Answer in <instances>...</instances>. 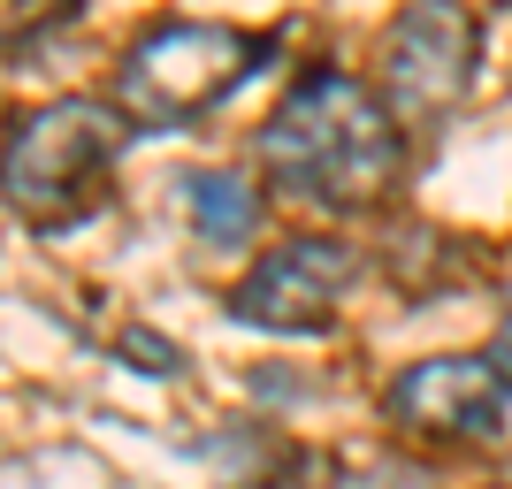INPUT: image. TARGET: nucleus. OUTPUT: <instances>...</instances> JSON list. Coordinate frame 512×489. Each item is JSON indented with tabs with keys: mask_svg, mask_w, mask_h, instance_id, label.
<instances>
[{
	"mask_svg": "<svg viewBox=\"0 0 512 489\" xmlns=\"http://www.w3.org/2000/svg\"><path fill=\"white\" fill-rule=\"evenodd\" d=\"M77 0H8V39H23V31H46V23H62Z\"/></svg>",
	"mask_w": 512,
	"mask_h": 489,
	"instance_id": "8",
	"label": "nucleus"
},
{
	"mask_svg": "<svg viewBox=\"0 0 512 489\" xmlns=\"http://www.w3.org/2000/svg\"><path fill=\"white\" fill-rule=\"evenodd\" d=\"M474 54L482 31L459 0H413L383 31V100L398 107V123H444L474 85Z\"/></svg>",
	"mask_w": 512,
	"mask_h": 489,
	"instance_id": "5",
	"label": "nucleus"
},
{
	"mask_svg": "<svg viewBox=\"0 0 512 489\" xmlns=\"http://www.w3.org/2000/svg\"><path fill=\"white\" fill-rule=\"evenodd\" d=\"M490 367H497V375L512 383V314H505V321L490 329Z\"/></svg>",
	"mask_w": 512,
	"mask_h": 489,
	"instance_id": "9",
	"label": "nucleus"
},
{
	"mask_svg": "<svg viewBox=\"0 0 512 489\" xmlns=\"http://www.w3.org/2000/svg\"><path fill=\"white\" fill-rule=\"evenodd\" d=\"M260 161L291 199L352 214V207H375L398 184L406 130L375 85L344 77V69H306L260 130Z\"/></svg>",
	"mask_w": 512,
	"mask_h": 489,
	"instance_id": "1",
	"label": "nucleus"
},
{
	"mask_svg": "<svg viewBox=\"0 0 512 489\" xmlns=\"http://www.w3.org/2000/svg\"><path fill=\"white\" fill-rule=\"evenodd\" d=\"M260 54H268V39L237 31V23H153L123 62V107L138 123L184 130L230 100L260 69Z\"/></svg>",
	"mask_w": 512,
	"mask_h": 489,
	"instance_id": "3",
	"label": "nucleus"
},
{
	"mask_svg": "<svg viewBox=\"0 0 512 489\" xmlns=\"http://www.w3.org/2000/svg\"><path fill=\"white\" fill-rule=\"evenodd\" d=\"M360 283V245L352 237H283L230 283V321L268 329V337H314L337 321V306Z\"/></svg>",
	"mask_w": 512,
	"mask_h": 489,
	"instance_id": "4",
	"label": "nucleus"
},
{
	"mask_svg": "<svg viewBox=\"0 0 512 489\" xmlns=\"http://www.w3.org/2000/svg\"><path fill=\"white\" fill-rule=\"evenodd\" d=\"M123 115L100 100H46L8 123V214L23 230H69L107 199L123 161Z\"/></svg>",
	"mask_w": 512,
	"mask_h": 489,
	"instance_id": "2",
	"label": "nucleus"
},
{
	"mask_svg": "<svg viewBox=\"0 0 512 489\" xmlns=\"http://www.w3.org/2000/svg\"><path fill=\"white\" fill-rule=\"evenodd\" d=\"M184 214H192L199 245H245L260 230V192L230 169H199L184 176Z\"/></svg>",
	"mask_w": 512,
	"mask_h": 489,
	"instance_id": "7",
	"label": "nucleus"
},
{
	"mask_svg": "<svg viewBox=\"0 0 512 489\" xmlns=\"http://www.w3.org/2000/svg\"><path fill=\"white\" fill-rule=\"evenodd\" d=\"M505 398L512 383L490 367V352H436V360H413L398 383H390V421L413 428V436H451V444H490L505 436Z\"/></svg>",
	"mask_w": 512,
	"mask_h": 489,
	"instance_id": "6",
	"label": "nucleus"
}]
</instances>
